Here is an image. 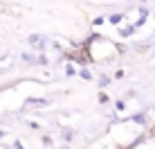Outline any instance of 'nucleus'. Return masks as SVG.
<instances>
[{
    "label": "nucleus",
    "instance_id": "nucleus-1",
    "mask_svg": "<svg viewBox=\"0 0 155 149\" xmlns=\"http://www.w3.org/2000/svg\"><path fill=\"white\" fill-rule=\"evenodd\" d=\"M29 41H31L34 45H43V43H45V39H43V36H29Z\"/></svg>",
    "mask_w": 155,
    "mask_h": 149
}]
</instances>
